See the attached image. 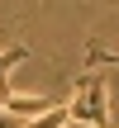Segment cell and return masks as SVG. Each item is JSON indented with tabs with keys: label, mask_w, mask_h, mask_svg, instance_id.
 Wrapping results in <instances>:
<instances>
[{
	"label": "cell",
	"mask_w": 119,
	"mask_h": 128,
	"mask_svg": "<svg viewBox=\"0 0 119 128\" xmlns=\"http://www.w3.org/2000/svg\"><path fill=\"white\" fill-rule=\"evenodd\" d=\"M67 124H86V128H110V109H105V81L100 71H86L67 100Z\"/></svg>",
	"instance_id": "cell-1"
},
{
	"label": "cell",
	"mask_w": 119,
	"mask_h": 128,
	"mask_svg": "<svg viewBox=\"0 0 119 128\" xmlns=\"http://www.w3.org/2000/svg\"><path fill=\"white\" fill-rule=\"evenodd\" d=\"M57 100H48V95H10V90H0V119L5 124H29V119H38V114H48Z\"/></svg>",
	"instance_id": "cell-2"
},
{
	"label": "cell",
	"mask_w": 119,
	"mask_h": 128,
	"mask_svg": "<svg viewBox=\"0 0 119 128\" xmlns=\"http://www.w3.org/2000/svg\"><path fill=\"white\" fill-rule=\"evenodd\" d=\"M29 128H67V100H57L48 114H38V119H29Z\"/></svg>",
	"instance_id": "cell-3"
},
{
	"label": "cell",
	"mask_w": 119,
	"mask_h": 128,
	"mask_svg": "<svg viewBox=\"0 0 119 128\" xmlns=\"http://www.w3.org/2000/svg\"><path fill=\"white\" fill-rule=\"evenodd\" d=\"M24 57H29V48H5V52H0V90H5V81H10V71H14V66H19Z\"/></svg>",
	"instance_id": "cell-4"
},
{
	"label": "cell",
	"mask_w": 119,
	"mask_h": 128,
	"mask_svg": "<svg viewBox=\"0 0 119 128\" xmlns=\"http://www.w3.org/2000/svg\"><path fill=\"white\" fill-rule=\"evenodd\" d=\"M86 62H91V66H119V52H100V48H91Z\"/></svg>",
	"instance_id": "cell-5"
}]
</instances>
